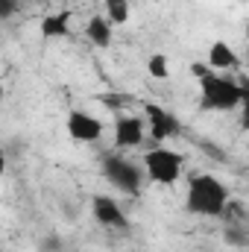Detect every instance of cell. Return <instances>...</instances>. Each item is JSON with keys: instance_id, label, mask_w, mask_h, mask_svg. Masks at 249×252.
<instances>
[{"instance_id": "cell-5", "label": "cell", "mask_w": 249, "mask_h": 252, "mask_svg": "<svg viewBox=\"0 0 249 252\" xmlns=\"http://www.w3.org/2000/svg\"><path fill=\"white\" fill-rule=\"evenodd\" d=\"M141 112H144V121H147V132H150V138H153L156 144H164V141H170V138H176V135L182 132L179 118H176L170 109L158 106V103L144 100V103H141Z\"/></svg>"}, {"instance_id": "cell-16", "label": "cell", "mask_w": 249, "mask_h": 252, "mask_svg": "<svg viewBox=\"0 0 249 252\" xmlns=\"http://www.w3.org/2000/svg\"><path fill=\"white\" fill-rule=\"evenodd\" d=\"M0 15H3V18L15 15V0H0Z\"/></svg>"}, {"instance_id": "cell-14", "label": "cell", "mask_w": 249, "mask_h": 252, "mask_svg": "<svg viewBox=\"0 0 249 252\" xmlns=\"http://www.w3.org/2000/svg\"><path fill=\"white\" fill-rule=\"evenodd\" d=\"M244 85V100H241V129L249 132V79H241Z\"/></svg>"}, {"instance_id": "cell-2", "label": "cell", "mask_w": 249, "mask_h": 252, "mask_svg": "<svg viewBox=\"0 0 249 252\" xmlns=\"http://www.w3.org/2000/svg\"><path fill=\"white\" fill-rule=\"evenodd\" d=\"M185 208L196 217H223L229 208V188L214 173H196L187 182Z\"/></svg>"}, {"instance_id": "cell-8", "label": "cell", "mask_w": 249, "mask_h": 252, "mask_svg": "<svg viewBox=\"0 0 249 252\" xmlns=\"http://www.w3.org/2000/svg\"><path fill=\"white\" fill-rule=\"evenodd\" d=\"M144 135H147V121L138 118V115H124V118L115 121V147L118 150L141 147Z\"/></svg>"}, {"instance_id": "cell-7", "label": "cell", "mask_w": 249, "mask_h": 252, "mask_svg": "<svg viewBox=\"0 0 249 252\" xmlns=\"http://www.w3.org/2000/svg\"><path fill=\"white\" fill-rule=\"evenodd\" d=\"M67 135L73 138V141H79V144H94V141H100L103 138V132H106V124L100 121V118H94V115H88V112H79V109H73L70 115H67Z\"/></svg>"}, {"instance_id": "cell-10", "label": "cell", "mask_w": 249, "mask_h": 252, "mask_svg": "<svg viewBox=\"0 0 249 252\" xmlns=\"http://www.w3.org/2000/svg\"><path fill=\"white\" fill-rule=\"evenodd\" d=\"M112 30H115V24H112L106 15H94V18H88V24H85V38H88L94 47L106 50V47H112Z\"/></svg>"}, {"instance_id": "cell-3", "label": "cell", "mask_w": 249, "mask_h": 252, "mask_svg": "<svg viewBox=\"0 0 249 252\" xmlns=\"http://www.w3.org/2000/svg\"><path fill=\"white\" fill-rule=\"evenodd\" d=\"M141 164H144V173H147L150 182H156V185H173L182 176L185 156L176 153V150H167L164 144H158V147H153V150H147L141 156Z\"/></svg>"}, {"instance_id": "cell-9", "label": "cell", "mask_w": 249, "mask_h": 252, "mask_svg": "<svg viewBox=\"0 0 249 252\" xmlns=\"http://www.w3.org/2000/svg\"><path fill=\"white\" fill-rule=\"evenodd\" d=\"M70 24H73V12L70 9H59V12H47L38 24L44 38H67L70 35Z\"/></svg>"}, {"instance_id": "cell-4", "label": "cell", "mask_w": 249, "mask_h": 252, "mask_svg": "<svg viewBox=\"0 0 249 252\" xmlns=\"http://www.w3.org/2000/svg\"><path fill=\"white\" fill-rule=\"evenodd\" d=\"M103 176L112 188H118L121 193H138L141 190V182L147 173H141V167L135 161H129L121 153H109L103 158Z\"/></svg>"}, {"instance_id": "cell-17", "label": "cell", "mask_w": 249, "mask_h": 252, "mask_svg": "<svg viewBox=\"0 0 249 252\" xmlns=\"http://www.w3.org/2000/svg\"><path fill=\"white\" fill-rule=\"evenodd\" d=\"M247 70H249V44H247Z\"/></svg>"}, {"instance_id": "cell-12", "label": "cell", "mask_w": 249, "mask_h": 252, "mask_svg": "<svg viewBox=\"0 0 249 252\" xmlns=\"http://www.w3.org/2000/svg\"><path fill=\"white\" fill-rule=\"evenodd\" d=\"M103 9H106V18L115 24V27H124L132 15V6L129 0H103Z\"/></svg>"}, {"instance_id": "cell-1", "label": "cell", "mask_w": 249, "mask_h": 252, "mask_svg": "<svg viewBox=\"0 0 249 252\" xmlns=\"http://www.w3.org/2000/svg\"><path fill=\"white\" fill-rule=\"evenodd\" d=\"M193 73L199 79V109L202 112H235L244 100L241 79L214 73L205 64H193Z\"/></svg>"}, {"instance_id": "cell-11", "label": "cell", "mask_w": 249, "mask_h": 252, "mask_svg": "<svg viewBox=\"0 0 249 252\" xmlns=\"http://www.w3.org/2000/svg\"><path fill=\"white\" fill-rule=\"evenodd\" d=\"M235 64H238V56H235L232 44H226L223 38L211 41V47H208V67L211 70H229Z\"/></svg>"}, {"instance_id": "cell-15", "label": "cell", "mask_w": 249, "mask_h": 252, "mask_svg": "<svg viewBox=\"0 0 249 252\" xmlns=\"http://www.w3.org/2000/svg\"><path fill=\"white\" fill-rule=\"evenodd\" d=\"M97 100H100L103 106H109V109H118V106H126V103H124L126 97H124V94H100Z\"/></svg>"}, {"instance_id": "cell-6", "label": "cell", "mask_w": 249, "mask_h": 252, "mask_svg": "<svg viewBox=\"0 0 249 252\" xmlns=\"http://www.w3.org/2000/svg\"><path fill=\"white\" fill-rule=\"evenodd\" d=\"M91 214H94V220L103 229H115V232H126L129 229V217H126L124 205L115 196H106V193L91 196Z\"/></svg>"}, {"instance_id": "cell-13", "label": "cell", "mask_w": 249, "mask_h": 252, "mask_svg": "<svg viewBox=\"0 0 249 252\" xmlns=\"http://www.w3.org/2000/svg\"><path fill=\"white\" fill-rule=\"evenodd\" d=\"M147 73H150L153 79H167V76H170V62H167V56H164V53H153V56L147 59Z\"/></svg>"}]
</instances>
